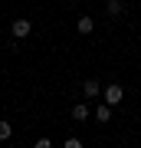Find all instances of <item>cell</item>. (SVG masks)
Instances as JSON below:
<instances>
[{
	"instance_id": "obj_8",
	"label": "cell",
	"mask_w": 141,
	"mask_h": 148,
	"mask_svg": "<svg viewBox=\"0 0 141 148\" xmlns=\"http://www.w3.org/2000/svg\"><path fill=\"white\" fill-rule=\"evenodd\" d=\"M108 13L112 16H121V0H108Z\"/></svg>"
},
{
	"instance_id": "obj_3",
	"label": "cell",
	"mask_w": 141,
	"mask_h": 148,
	"mask_svg": "<svg viewBox=\"0 0 141 148\" xmlns=\"http://www.w3.org/2000/svg\"><path fill=\"white\" fill-rule=\"evenodd\" d=\"M82 92H85V99H95V95H102V86H99V79H85Z\"/></svg>"
},
{
	"instance_id": "obj_6",
	"label": "cell",
	"mask_w": 141,
	"mask_h": 148,
	"mask_svg": "<svg viewBox=\"0 0 141 148\" xmlns=\"http://www.w3.org/2000/svg\"><path fill=\"white\" fill-rule=\"evenodd\" d=\"M95 119H99V122H108V119H112V106H108V102L95 109Z\"/></svg>"
},
{
	"instance_id": "obj_1",
	"label": "cell",
	"mask_w": 141,
	"mask_h": 148,
	"mask_svg": "<svg viewBox=\"0 0 141 148\" xmlns=\"http://www.w3.org/2000/svg\"><path fill=\"white\" fill-rule=\"evenodd\" d=\"M121 99H125V89H121L118 82H112V86H105V89H102V102H108V106H118Z\"/></svg>"
},
{
	"instance_id": "obj_9",
	"label": "cell",
	"mask_w": 141,
	"mask_h": 148,
	"mask_svg": "<svg viewBox=\"0 0 141 148\" xmlns=\"http://www.w3.org/2000/svg\"><path fill=\"white\" fill-rule=\"evenodd\" d=\"M66 148H82V138H76V135L66 138Z\"/></svg>"
},
{
	"instance_id": "obj_2",
	"label": "cell",
	"mask_w": 141,
	"mask_h": 148,
	"mask_svg": "<svg viewBox=\"0 0 141 148\" xmlns=\"http://www.w3.org/2000/svg\"><path fill=\"white\" fill-rule=\"evenodd\" d=\"M30 30H33V23H30V20H13V23H10V33H13L16 40H23Z\"/></svg>"
},
{
	"instance_id": "obj_7",
	"label": "cell",
	"mask_w": 141,
	"mask_h": 148,
	"mask_svg": "<svg viewBox=\"0 0 141 148\" xmlns=\"http://www.w3.org/2000/svg\"><path fill=\"white\" fill-rule=\"evenodd\" d=\"M10 135H13V125H10V122H3V119H0V142H7Z\"/></svg>"
},
{
	"instance_id": "obj_4",
	"label": "cell",
	"mask_w": 141,
	"mask_h": 148,
	"mask_svg": "<svg viewBox=\"0 0 141 148\" xmlns=\"http://www.w3.org/2000/svg\"><path fill=\"white\" fill-rule=\"evenodd\" d=\"M72 119H76V122H85V119H89V106H85V102L72 106Z\"/></svg>"
},
{
	"instance_id": "obj_5",
	"label": "cell",
	"mask_w": 141,
	"mask_h": 148,
	"mask_svg": "<svg viewBox=\"0 0 141 148\" xmlns=\"http://www.w3.org/2000/svg\"><path fill=\"white\" fill-rule=\"evenodd\" d=\"M76 30H79V33H92V30H95V23L89 20V16H79V23H76Z\"/></svg>"
}]
</instances>
